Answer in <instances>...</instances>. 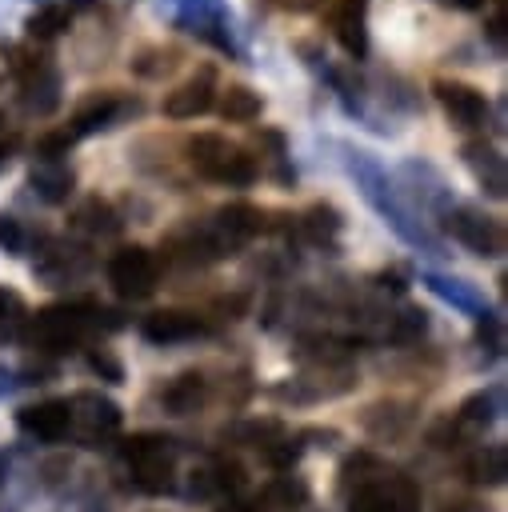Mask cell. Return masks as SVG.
<instances>
[{
    "mask_svg": "<svg viewBox=\"0 0 508 512\" xmlns=\"http://www.w3.org/2000/svg\"><path fill=\"white\" fill-rule=\"evenodd\" d=\"M464 472H468V480H476V484H504V476H508V452H504V444H484V448L464 464Z\"/></svg>",
    "mask_w": 508,
    "mask_h": 512,
    "instance_id": "23",
    "label": "cell"
},
{
    "mask_svg": "<svg viewBox=\"0 0 508 512\" xmlns=\"http://www.w3.org/2000/svg\"><path fill=\"white\" fill-rule=\"evenodd\" d=\"M88 364H92V372H100V376H104V380H112V384H120V380H124V368H120V360H116V356H108L104 348L88 352Z\"/></svg>",
    "mask_w": 508,
    "mask_h": 512,
    "instance_id": "34",
    "label": "cell"
},
{
    "mask_svg": "<svg viewBox=\"0 0 508 512\" xmlns=\"http://www.w3.org/2000/svg\"><path fill=\"white\" fill-rule=\"evenodd\" d=\"M220 512H260V508H256V504H240V500H232V504L220 508Z\"/></svg>",
    "mask_w": 508,
    "mask_h": 512,
    "instance_id": "42",
    "label": "cell"
},
{
    "mask_svg": "<svg viewBox=\"0 0 508 512\" xmlns=\"http://www.w3.org/2000/svg\"><path fill=\"white\" fill-rule=\"evenodd\" d=\"M300 232H304L316 248H336V240H340V232H344V216H340L336 204L316 200V204L304 208V216H300Z\"/></svg>",
    "mask_w": 508,
    "mask_h": 512,
    "instance_id": "17",
    "label": "cell"
},
{
    "mask_svg": "<svg viewBox=\"0 0 508 512\" xmlns=\"http://www.w3.org/2000/svg\"><path fill=\"white\" fill-rule=\"evenodd\" d=\"M68 416H72V424L84 428V440H88V444H92L96 436H108V432L120 428V408H116V400H108V396H100V392H76V396L68 400Z\"/></svg>",
    "mask_w": 508,
    "mask_h": 512,
    "instance_id": "10",
    "label": "cell"
},
{
    "mask_svg": "<svg viewBox=\"0 0 508 512\" xmlns=\"http://www.w3.org/2000/svg\"><path fill=\"white\" fill-rule=\"evenodd\" d=\"M344 164H348V176L356 180V188H360V196L392 224V232L400 236V240H408V244H416V248H428V252H436V240L424 232V224L416 220V212L404 204V196H400V188L388 180V172L368 156V152H360V148H344Z\"/></svg>",
    "mask_w": 508,
    "mask_h": 512,
    "instance_id": "1",
    "label": "cell"
},
{
    "mask_svg": "<svg viewBox=\"0 0 508 512\" xmlns=\"http://www.w3.org/2000/svg\"><path fill=\"white\" fill-rule=\"evenodd\" d=\"M108 284H112V292L124 296V300H144V296H152V288H156V256H152L148 248H140V244L120 248V252L108 260Z\"/></svg>",
    "mask_w": 508,
    "mask_h": 512,
    "instance_id": "6",
    "label": "cell"
},
{
    "mask_svg": "<svg viewBox=\"0 0 508 512\" xmlns=\"http://www.w3.org/2000/svg\"><path fill=\"white\" fill-rule=\"evenodd\" d=\"M484 36H488V44H492L496 52H504V8L484 24Z\"/></svg>",
    "mask_w": 508,
    "mask_h": 512,
    "instance_id": "36",
    "label": "cell"
},
{
    "mask_svg": "<svg viewBox=\"0 0 508 512\" xmlns=\"http://www.w3.org/2000/svg\"><path fill=\"white\" fill-rule=\"evenodd\" d=\"M272 8H284V12H316L324 0H268Z\"/></svg>",
    "mask_w": 508,
    "mask_h": 512,
    "instance_id": "38",
    "label": "cell"
},
{
    "mask_svg": "<svg viewBox=\"0 0 508 512\" xmlns=\"http://www.w3.org/2000/svg\"><path fill=\"white\" fill-rule=\"evenodd\" d=\"M8 312H20V296H12V292L0 288V324L8 320Z\"/></svg>",
    "mask_w": 508,
    "mask_h": 512,
    "instance_id": "40",
    "label": "cell"
},
{
    "mask_svg": "<svg viewBox=\"0 0 508 512\" xmlns=\"http://www.w3.org/2000/svg\"><path fill=\"white\" fill-rule=\"evenodd\" d=\"M16 424L20 432L36 436V440H64L68 428H72V416H68V400H40V404H28L16 412Z\"/></svg>",
    "mask_w": 508,
    "mask_h": 512,
    "instance_id": "14",
    "label": "cell"
},
{
    "mask_svg": "<svg viewBox=\"0 0 508 512\" xmlns=\"http://www.w3.org/2000/svg\"><path fill=\"white\" fill-rule=\"evenodd\" d=\"M212 100H216V72H212V64H204L196 76H188L180 88H172L164 96V116L168 120H196L212 108Z\"/></svg>",
    "mask_w": 508,
    "mask_h": 512,
    "instance_id": "7",
    "label": "cell"
},
{
    "mask_svg": "<svg viewBox=\"0 0 508 512\" xmlns=\"http://www.w3.org/2000/svg\"><path fill=\"white\" fill-rule=\"evenodd\" d=\"M332 36L352 60H364L368 56V0H336Z\"/></svg>",
    "mask_w": 508,
    "mask_h": 512,
    "instance_id": "11",
    "label": "cell"
},
{
    "mask_svg": "<svg viewBox=\"0 0 508 512\" xmlns=\"http://www.w3.org/2000/svg\"><path fill=\"white\" fill-rule=\"evenodd\" d=\"M68 24H72V12H68L64 4H40V8L24 20V32H28V40L48 44V40L64 36V32H68Z\"/></svg>",
    "mask_w": 508,
    "mask_h": 512,
    "instance_id": "22",
    "label": "cell"
},
{
    "mask_svg": "<svg viewBox=\"0 0 508 512\" xmlns=\"http://www.w3.org/2000/svg\"><path fill=\"white\" fill-rule=\"evenodd\" d=\"M188 164L204 176V180H212L216 176V168L224 164V156H228V140L224 136H216V132H196L188 144Z\"/></svg>",
    "mask_w": 508,
    "mask_h": 512,
    "instance_id": "20",
    "label": "cell"
},
{
    "mask_svg": "<svg viewBox=\"0 0 508 512\" xmlns=\"http://www.w3.org/2000/svg\"><path fill=\"white\" fill-rule=\"evenodd\" d=\"M260 176V164H256V156H248L244 148H228V156H224V164L216 168V184H228V188H244V184H252Z\"/></svg>",
    "mask_w": 508,
    "mask_h": 512,
    "instance_id": "25",
    "label": "cell"
},
{
    "mask_svg": "<svg viewBox=\"0 0 508 512\" xmlns=\"http://www.w3.org/2000/svg\"><path fill=\"white\" fill-rule=\"evenodd\" d=\"M72 144H76V136L68 128H52V132H44L36 140V160H64Z\"/></svg>",
    "mask_w": 508,
    "mask_h": 512,
    "instance_id": "32",
    "label": "cell"
},
{
    "mask_svg": "<svg viewBox=\"0 0 508 512\" xmlns=\"http://www.w3.org/2000/svg\"><path fill=\"white\" fill-rule=\"evenodd\" d=\"M124 460L132 468V480L140 492L160 496L172 488V468H176V448L168 436L156 432H140L132 440H124Z\"/></svg>",
    "mask_w": 508,
    "mask_h": 512,
    "instance_id": "3",
    "label": "cell"
},
{
    "mask_svg": "<svg viewBox=\"0 0 508 512\" xmlns=\"http://www.w3.org/2000/svg\"><path fill=\"white\" fill-rule=\"evenodd\" d=\"M444 228L452 232V240H460L480 260H496L504 252V244H508L504 224L496 216L472 208V204H448L444 208Z\"/></svg>",
    "mask_w": 508,
    "mask_h": 512,
    "instance_id": "4",
    "label": "cell"
},
{
    "mask_svg": "<svg viewBox=\"0 0 508 512\" xmlns=\"http://www.w3.org/2000/svg\"><path fill=\"white\" fill-rule=\"evenodd\" d=\"M168 4L176 8V24H180L184 32H192V36H196V28L216 12L212 0H168Z\"/></svg>",
    "mask_w": 508,
    "mask_h": 512,
    "instance_id": "31",
    "label": "cell"
},
{
    "mask_svg": "<svg viewBox=\"0 0 508 512\" xmlns=\"http://www.w3.org/2000/svg\"><path fill=\"white\" fill-rule=\"evenodd\" d=\"M204 396H208V380H204L200 372H180V376L160 392V400H164V408H168L172 416L196 412V408L204 404Z\"/></svg>",
    "mask_w": 508,
    "mask_h": 512,
    "instance_id": "18",
    "label": "cell"
},
{
    "mask_svg": "<svg viewBox=\"0 0 508 512\" xmlns=\"http://www.w3.org/2000/svg\"><path fill=\"white\" fill-rule=\"evenodd\" d=\"M260 112H264L260 92H252V88H244V84H228V92L220 96V116L232 120V124H248V120H256Z\"/></svg>",
    "mask_w": 508,
    "mask_h": 512,
    "instance_id": "24",
    "label": "cell"
},
{
    "mask_svg": "<svg viewBox=\"0 0 508 512\" xmlns=\"http://www.w3.org/2000/svg\"><path fill=\"white\" fill-rule=\"evenodd\" d=\"M140 100L136 96H124V92H92L76 112H72V124H68V132L76 136V140H84V136H96V132H108V128H116V124H124L128 116H140Z\"/></svg>",
    "mask_w": 508,
    "mask_h": 512,
    "instance_id": "5",
    "label": "cell"
},
{
    "mask_svg": "<svg viewBox=\"0 0 508 512\" xmlns=\"http://www.w3.org/2000/svg\"><path fill=\"white\" fill-rule=\"evenodd\" d=\"M212 480H216V492H236V488H244V468L236 460H216Z\"/></svg>",
    "mask_w": 508,
    "mask_h": 512,
    "instance_id": "33",
    "label": "cell"
},
{
    "mask_svg": "<svg viewBox=\"0 0 508 512\" xmlns=\"http://www.w3.org/2000/svg\"><path fill=\"white\" fill-rule=\"evenodd\" d=\"M180 52L176 48H144L140 56H132V72L140 80H164L168 72H176Z\"/></svg>",
    "mask_w": 508,
    "mask_h": 512,
    "instance_id": "26",
    "label": "cell"
},
{
    "mask_svg": "<svg viewBox=\"0 0 508 512\" xmlns=\"http://www.w3.org/2000/svg\"><path fill=\"white\" fill-rule=\"evenodd\" d=\"M0 56H4V64H8V72L16 80H24V76H32V72H40L48 64V56H40V52H32L24 44H0Z\"/></svg>",
    "mask_w": 508,
    "mask_h": 512,
    "instance_id": "29",
    "label": "cell"
},
{
    "mask_svg": "<svg viewBox=\"0 0 508 512\" xmlns=\"http://www.w3.org/2000/svg\"><path fill=\"white\" fill-rule=\"evenodd\" d=\"M424 284H428L440 300H448L452 308H460V312H472V316H480V312H484V296H480V288H476V284H468V280L428 272V276H424Z\"/></svg>",
    "mask_w": 508,
    "mask_h": 512,
    "instance_id": "19",
    "label": "cell"
},
{
    "mask_svg": "<svg viewBox=\"0 0 508 512\" xmlns=\"http://www.w3.org/2000/svg\"><path fill=\"white\" fill-rule=\"evenodd\" d=\"M16 148H20V136L16 132H8V136H0V172L12 164V156H16Z\"/></svg>",
    "mask_w": 508,
    "mask_h": 512,
    "instance_id": "37",
    "label": "cell"
},
{
    "mask_svg": "<svg viewBox=\"0 0 508 512\" xmlns=\"http://www.w3.org/2000/svg\"><path fill=\"white\" fill-rule=\"evenodd\" d=\"M16 104H20L24 116H36V120L52 116L60 108V72L52 64H44L40 72L24 76L20 80V92H16Z\"/></svg>",
    "mask_w": 508,
    "mask_h": 512,
    "instance_id": "12",
    "label": "cell"
},
{
    "mask_svg": "<svg viewBox=\"0 0 508 512\" xmlns=\"http://www.w3.org/2000/svg\"><path fill=\"white\" fill-rule=\"evenodd\" d=\"M88 264H92V260H88L84 248H76V244H48V252L36 260V276H44L52 288H60V284L84 276Z\"/></svg>",
    "mask_w": 508,
    "mask_h": 512,
    "instance_id": "16",
    "label": "cell"
},
{
    "mask_svg": "<svg viewBox=\"0 0 508 512\" xmlns=\"http://www.w3.org/2000/svg\"><path fill=\"white\" fill-rule=\"evenodd\" d=\"M380 280H384V288H392V292H404V288H408V284H404V272H400V268H392V272H384Z\"/></svg>",
    "mask_w": 508,
    "mask_h": 512,
    "instance_id": "41",
    "label": "cell"
},
{
    "mask_svg": "<svg viewBox=\"0 0 508 512\" xmlns=\"http://www.w3.org/2000/svg\"><path fill=\"white\" fill-rule=\"evenodd\" d=\"M500 404H504V392L500 388H480V392H472L460 404V420L464 424H492L500 416Z\"/></svg>",
    "mask_w": 508,
    "mask_h": 512,
    "instance_id": "27",
    "label": "cell"
},
{
    "mask_svg": "<svg viewBox=\"0 0 508 512\" xmlns=\"http://www.w3.org/2000/svg\"><path fill=\"white\" fill-rule=\"evenodd\" d=\"M432 92H436L444 116H448L456 128H480V124H484L488 100H484L480 88H472V84H464V80H436Z\"/></svg>",
    "mask_w": 508,
    "mask_h": 512,
    "instance_id": "8",
    "label": "cell"
},
{
    "mask_svg": "<svg viewBox=\"0 0 508 512\" xmlns=\"http://www.w3.org/2000/svg\"><path fill=\"white\" fill-rule=\"evenodd\" d=\"M460 160H464V168L472 172V180L480 184L484 196L504 200V192H508V172H504V156L496 152V144H488V140H468V144L460 148Z\"/></svg>",
    "mask_w": 508,
    "mask_h": 512,
    "instance_id": "9",
    "label": "cell"
},
{
    "mask_svg": "<svg viewBox=\"0 0 508 512\" xmlns=\"http://www.w3.org/2000/svg\"><path fill=\"white\" fill-rule=\"evenodd\" d=\"M92 328H100V308L88 300L76 304H48L28 320V340L40 352H68L76 348Z\"/></svg>",
    "mask_w": 508,
    "mask_h": 512,
    "instance_id": "2",
    "label": "cell"
},
{
    "mask_svg": "<svg viewBox=\"0 0 508 512\" xmlns=\"http://www.w3.org/2000/svg\"><path fill=\"white\" fill-rule=\"evenodd\" d=\"M436 4H444L452 12H480L484 8V0H436Z\"/></svg>",
    "mask_w": 508,
    "mask_h": 512,
    "instance_id": "39",
    "label": "cell"
},
{
    "mask_svg": "<svg viewBox=\"0 0 508 512\" xmlns=\"http://www.w3.org/2000/svg\"><path fill=\"white\" fill-rule=\"evenodd\" d=\"M0 128H4V116H0Z\"/></svg>",
    "mask_w": 508,
    "mask_h": 512,
    "instance_id": "43",
    "label": "cell"
},
{
    "mask_svg": "<svg viewBox=\"0 0 508 512\" xmlns=\"http://www.w3.org/2000/svg\"><path fill=\"white\" fill-rule=\"evenodd\" d=\"M264 500L268 504H280V508H300L308 500V484L300 476H276L268 488H264Z\"/></svg>",
    "mask_w": 508,
    "mask_h": 512,
    "instance_id": "28",
    "label": "cell"
},
{
    "mask_svg": "<svg viewBox=\"0 0 508 512\" xmlns=\"http://www.w3.org/2000/svg\"><path fill=\"white\" fill-rule=\"evenodd\" d=\"M200 332H208L204 320L192 312H180V308H164V312H152L140 320V336L148 344H180V340H196Z\"/></svg>",
    "mask_w": 508,
    "mask_h": 512,
    "instance_id": "13",
    "label": "cell"
},
{
    "mask_svg": "<svg viewBox=\"0 0 508 512\" xmlns=\"http://www.w3.org/2000/svg\"><path fill=\"white\" fill-rule=\"evenodd\" d=\"M428 332V312L424 308H404L400 316H396V324H392V340L396 344H412V340H420Z\"/></svg>",
    "mask_w": 508,
    "mask_h": 512,
    "instance_id": "30",
    "label": "cell"
},
{
    "mask_svg": "<svg viewBox=\"0 0 508 512\" xmlns=\"http://www.w3.org/2000/svg\"><path fill=\"white\" fill-rule=\"evenodd\" d=\"M28 188L44 200V204H64L76 192V172L64 160H36L28 168Z\"/></svg>",
    "mask_w": 508,
    "mask_h": 512,
    "instance_id": "15",
    "label": "cell"
},
{
    "mask_svg": "<svg viewBox=\"0 0 508 512\" xmlns=\"http://www.w3.org/2000/svg\"><path fill=\"white\" fill-rule=\"evenodd\" d=\"M0 248H4V252H20V248H24V232H20V220H12V216H0Z\"/></svg>",
    "mask_w": 508,
    "mask_h": 512,
    "instance_id": "35",
    "label": "cell"
},
{
    "mask_svg": "<svg viewBox=\"0 0 508 512\" xmlns=\"http://www.w3.org/2000/svg\"><path fill=\"white\" fill-rule=\"evenodd\" d=\"M72 224H76L80 232H88V236H116V232H120V216H116L112 204L100 200V196H88V200L76 208Z\"/></svg>",
    "mask_w": 508,
    "mask_h": 512,
    "instance_id": "21",
    "label": "cell"
}]
</instances>
